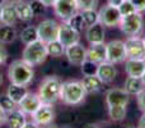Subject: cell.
<instances>
[{
  "label": "cell",
  "mask_w": 145,
  "mask_h": 128,
  "mask_svg": "<svg viewBox=\"0 0 145 128\" xmlns=\"http://www.w3.org/2000/svg\"><path fill=\"white\" fill-rule=\"evenodd\" d=\"M8 78L10 83L28 86L35 78V70H33V67L27 64L24 60L18 59V60L12 62L8 67Z\"/></svg>",
  "instance_id": "1"
},
{
  "label": "cell",
  "mask_w": 145,
  "mask_h": 128,
  "mask_svg": "<svg viewBox=\"0 0 145 128\" xmlns=\"http://www.w3.org/2000/svg\"><path fill=\"white\" fill-rule=\"evenodd\" d=\"M61 86L63 82L57 76H47L46 78H43L37 92L41 101L54 105L57 100H60Z\"/></svg>",
  "instance_id": "2"
},
{
  "label": "cell",
  "mask_w": 145,
  "mask_h": 128,
  "mask_svg": "<svg viewBox=\"0 0 145 128\" xmlns=\"http://www.w3.org/2000/svg\"><path fill=\"white\" fill-rule=\"evenodd\" d=\"M85 96H87V92H85L80 81H66V82H63L60 100H63L64 104L71 106L79 105L85 100Z\"/></svg>",
  "instance_id": "3"
},
{
  "label": "cell",
  "mask_w": 145,
  "mask_h": 128,
  "mask_svg": "<svg viewBox=\"0 0 145 128\" xmlns=\"http://www.w3.org/2000/svg\"><path fill=\"white\" fill-rule=\"evenodd\" d=\"M47 58V44L41 41L40 38L25 45L24 50L22 53V60H24L31 67H36V65L45 63Z\"/></svg>",
  "instance_id": "4"
},
{
  "label": "cell",
  "mask_w": 145,
  "mask_h": 128,
  "mask_svg": "<svg viewBox=\"0 0 145 128\" xmlns=\"http://www.w3.org/2000/svg\"><path fill=\"white\" fill-rule=\"evenodd\" d=\"M121 32L127 37L131 36H140L144 32V17L141 13L136 12L134 14L122 17L118 23Z\"/></svg>",
  "instance_id": "5"
},
{
  "label": "cell",
  "mask_w": 145,
  "mask_h": 128,
  "mask_svg": "<svg viewBox=\"0 0 145 128\" xmlns=\"http://www.w3.org/2000/svg\"><path fill=\"white\" fill-rule=\"evenodd\" d=\"M106 50H107V62L110 63L120 64L125 63L127 59L125 41L122 40H111L110 42L106 44Z\"/></svg>",
  "instance_id": "6"
},
{
  "label": "cell",
  "mask_w": 145,
  "mask_h": 128,
  "mask_svg": "<svg viewBox=\"0 0 145 128\" xmlns=\"http://www.w3.org/2000/svg\"><path fill=\"white\" fill-rule=\"evenodd\" d=\"M59 26H60V23H57L55 19H45L40 22L37 26L38 38L46 44L57 40Z\"/></svg>",
  "instance_id": "7"
},
{
  "label": "cell",
  "mask_w": 145,
  "mask_h": 128,
  "mask_svg": "<svg viewBox=\"0 0 145 128\" xmlns=\"http://www.w3.org/2000/svg\"><path fill=\"white\" fill-rule=\"evenodd\" d=\"M99 23H102L105 27H116L118 26L121 21V14L117 7H112V5H103L99 10Z\"/></svg>",
  "instance_id": "8"
},
{
  "label": "cell",
  "mask_w": 145,
  "mask_h": 128,
  "mask_svg": "<svg viewBox=\"0 0 145 128\" xmlns=\"http://www.w3.org/2000/svg\"><path fill=\"white\" fill-rule=\"evenodd\" d=\"M52 8L55 15L63 22H66L69 18H71L72 15L79 12L75 0H57Z\"/></svg>",
  "instance_id": "9"
},
{
  "label": "cell",
  "mask_w": 145,
  "mask_h": 128,
  "mask_svg": "<svg viewBox=\"0 0 145 128\" xmlns=\"http://www.w3.org/2000/svg\"><path fill=\"white\" fill-rule=\"evenodd\" d=\"M127 58L145 59V42L140 36H131L125 40Z\"/></svg>",
  "instance_id": "10"
},
{
  "label": "cell",
  "mask_w": 145,
  "mask_h": 128,
  "mask_svg": "<svg viewBox=\"0 0 145 128\" xmlns=\"http://www.w3.org/2000/svg\"><path fill=\"white\" fill-rule=\"evenodd\" d=\"M54 119H55V110L51 104L42 103V105L32 114V121L40 127H48L52 124Z\"/></svg>",
  "instance_id": "11"
},
{
  "label": "cell",
  "mask_w": 145,
  "mask_h": 128,
  "mask_svg": "<svg viewBox=\"0 0 145 128\" xmlns=\"http://www.w3.org/2000/svg\"><path fill=\"white\" fill-rule=\"evenodd\" d=\"M57 40L63 44L65 48L74 44H78L80 41V32L75 31L72 27L68 25L66 22H61L59 26V36Z\"/></svg>",
  "instance_id": "12"
},
{
  "label": "cell",
  "mask_w": 145,
  "mask_h": 128,
  "mask_svg": "<svg viewBox=\"0 0 145 128\" xmlns=\"http://www.w3.org/2000/svg\"><path fill=\"white\" fill-rule=\"evenodd\" d=\"M65 56L69 63L74 65H80L84 60H87V49L80 42L70 45L65 48Z\"/></svg>",
  "instance_id": "13"
},
{
  "label": "cell",
  "mask_w": 145,
  "mask_h": 128,
  "mask_svg": "<svg viewBox=\"0 0 145 128\" xmlns=\"http://www.w3.org/2000/svg\"><path fill=\"white\" fill-rule=\"evenodd\" d=\"M106 103H107V106H127L129 103H130V95L123 88H111L106 94Z\"/></svg>",
  "instance_id": "14"
},
{
  "label": "cell",
  "mask_w": 145,
  "mask_h": 128,
  "mask_svg": "<svg viewBox=\"0 0 145 128\" xmlns=\"http://www.w3.org/2000/svg\"><path fill=\"white\" fill-rule=\"evenodd\" d=\"M42 105V101H41L38 94L36 92H28L27 95L24 96L22 101L18 104V109L22 110L25 115H32L36 110H37L40 106Z\"/></svg>",
  "instance_id": "15"
},
{
  "label": "cell",
  "mask_w": 145,
  "mask_h": 128,
  "mask_svg": "<svg viewBox=\"0 0 145 128\" xmlns=\"http://www.w3.org/2000/svg\"><path fill=\"white\" fill-rule=\"evenodd\" d=\"M85 38L90 45H98V44H105L106 32H105V26L102 23H95L93 26L87 27L85 31Z\"/></svg>",
  "instance_id": "16"
},
{
  "label": "cell",
  "mask_w": 145,
  "mask_h": 128,
  "mask_svg": "<svg viewBox=\"0 0 145 128\" xmlns=\"http://www.w3.org/2000/svg\"><path fill=\"white\" fill-rule=\"evenodd\" d=\"M95 74L99 77V80L105 83H111L115 81V78L117 77V69H116L115 64L110 63V62H102L98 64L97 67V73Z\"/></svg>",
  "instance_id": "17"
},
{
  "label": "cell",
  "mask_w": 145,
  "mask_h": 128,
  "mask_svg": "<svg viewBox=\"0 0 145 128\" xmlns=\"http://www.w3.org/2000/svg\"><path fill=\"white\" fill-rule=\"evenodd\" d=\"M125 72L129 77H143L145 72V59H131L125 60Z\"/></svg>",
  "instance_id": "18"
},
{
  "label": "cell",
  "mask_w": 145,
  "mask_h": 128,
  "mask_svg": "<svg viewBox=\"0 0 145 128\" xmlns=\"http://www.w3.org/2000/svg\"><path fill=\"white\" fill-rule=\"evenodd\" d=\"M87 59L95 64H99L102 62L107 60V50L106 44H98V45H90L89 49H87Z\"/></svg>",
  "instance_id": "19"
},
{
  "label": "cell",
  "mask_w": 145,
  "mask_h": 128,
  "mask_svg": "<svg viewBox=\"0 0 145 128\" xmlns=\"http://www.w3.org/2000/svg\"><path fill=\"white\" fill-rule=\"evenodd\" d=\"M18 21H19V18H18V14H17L15 4L7 3V4L3 5L0 23H3V25H9V26H15Z\"/></svg>",
  "instance_id": "20"
},
{
  "label": "cell",
  "mask_w": 145,
  "mask_h": 128,
  "mask_svg": "<svg viewBox=\"0 0 145 128\" xmlns=\"http://www.w3.org/2000/svg\"><path fill=\"white\" fill-rule=\"evenodd\" d=\"M145 85L140 77H127L123 82V90L130 96H138L141 91H144Z\"/></svg>",
  "instance_id": "21"
},
{
  "label": "cell",
  "mask_w": 145,
  "mask_h": 128,
  "mask_svg": "<svg viewBox=\"0 0 145 128\" xmlns=\"http://www.w3.org/2000/svg\"><path fill=\"white\" fill-rule=\"evenodd\" d=\"M80 82H82L83 87H84L87 94H95L102 90V87H103V82L99 80V77L97 74L84 76Z\"/></svg>",
  "instance_id": "22"
},
{
  "label": "cell",
  "mask_w": 145,
  "mask_h": 128,
  "mask_svg": "<svg viewBox=\"0 0 145 128\" xmlns=\"http://www.w3.org/2000/svg\"><path fill=\"white\" fill-rule=\"evenodd\" d=\"M15 9H17L18 18H19V21H22V22L29 23L31 21L35 18V14H33V12H32V8H31V5L28 1L22 0V1L17 3V4H15Z\"/></svg>",
  "instance_id": "23"
},
{
  "label": "cell",
  "mask_w": 145,
  "mask_h": 128,
  "mask_svg": "<svg viewBox=\"0 0 145 128\" xmlns=\"http://www.w3.org/2000/svg\"><path fill=\"white\" fill-rule=\"evenodd\" d=\"M29 91L27 90V86H20V85H15V83H10V86L7 90V95L14 101L15 104H19L20 101L24 99V96Z\"/></svg>",
  "instance_id": "24"
},
{
  "label": "cell",
  "mask_w": 145,
  "mask_h": 128,
  "mask_svg": "<svg viewBox=\"0 0 145 128\" xmlns=\"http://www.w3.org/2000/svg\"><path fill=\"white\" fill-rule=\"evenodd\" d=\"M27 119H25V114L19 109H15L12 113L8 114L7 123L9 128H22L25 124Z\"/></svg>",
  "instance_id": "25"
},
{
  "label": "cell",
  "mask_w": 145,
  "mask_h": 128,
  "mask_svg": "<svg viewBox=\"0 0 145 128\" xmlns=\"http://www.w3.org/2000/svg\"><path fill=\"white\" fill-rule=\"evenodd\" d=\"M18 33L14 26L3 25L0 23V42L1 44H10L17 38Z\"/></svg>",
  "instance_id": "26"
},
{
  "label": "cell",
  "mask_w": 145,
  "mask_h": 128,
  "mask_svg": "<svg viewBox=\"0 0 145 128\" xmlns=\"http://www.w3.org/2000/svg\"><path fill=\"white\" fill-rule=\"evenodd\" d=\"M19 38L24 45L33 42V41L38 40V31L36 26H27L25 28H23L22 32L19 33Z\"/></svg>",
  "instance_id": "27"
},
{
  "label": "cell",
  "mask_w": 145,
  "mask_h": 128,
  "mask_svg": "<svg viewBox=\"0 0 145 128\" xmlns=\"http://www.w3.org/2000/svg\"><path fill=\"white\" fill-rule=\"evenodd\" d=\"M126 106L123 105H113L108 106V117L112 122H122L126 118Z\"/></svg>",
  "instance_id": "28"
},
{
  "label": "cell",
  "mask_w": 145,
  "mask_h": 128,
  "mask_svg": "<svg viewBox=\"0 0 145 128\" xmlns=\"http://www.w3.org/2000/svg\"><path fill=\"white\" fill-rule=\"evenodd\" d=\"M47 53H48V56L60 58V56L65 55V46H64L59 40L51 41V42L47 44Z\"/></svg>",
  "instance_id": "29"
},
{
  "label": "cell",
  "mask_w": 145,
  "mask_h": 128,
  "mask_svg": "<svg viewBox=\"0 0 145 128\" xmlns=\"http://www.w3.org/2000/svg\"><path fill=\"white\" fill-rule=\"evenodd\" d=\"M80 14H82V17H83L85 27H89V26H93V25H95V23L99 22V14H98L97 9L82 10Z\"/></svg>",
  "instance_id": "30"
},
{
  "label": "cell",
  "mask_w": 145,
  "mask_h": 128,
  "mask_svg": "<svg viewBox=\"0 0 145 128\" xmlns=\"http://www.w3.org/2000/svg\"><path fill=\"white\" fill-rule=\"evenodd\" d=\"M0 106H1L3 110L7 114L12 113L13 110L18 109V105L8 95H0Z\"/></svg>",
  "instance_id": "31"
},
{
  "label": "cell",
  "mask_w": 145,
  "mask_h": 128,
  "mask_svg": "<svg viewBox=\"0 0 145 128\" xmlns=\"http://www.w3.org/2000/svg\"><path fill=\"white\" fill-rule=\"evenodd\" d=\"M66 23H68L70 27L74 28L75 31H78V32H82L83 28L85 27L84 21H83V17L80 13H76V14H74L71 18H69V19L66 21Z\"/></svg>",
  "instance_id": "32"
},
{
  "label": "cell",
  "mask_w": 145,
  "mask_h": 128,
  "mask_svg": "<svg viewBox=\"0 0 145 128\" xmlns=\"http://www.w3.org/2000/svg\"><path fill=\"white\" fill-rule=\"evenodd\" d=\"M78 5V9L82 10H89V9H97L99 0H75Z\"/></svg>",
  "instance_id": "33"
},
{
  "label": "cell",
  "mask_w": 145,
  "mask_h": 128,
  "mask_svg": "<svg viewBox=\"0 0 145 128\" xmlns=\"http://www.w3.org/2000/svg\"><path fill=\"white\" fill-rule=\"evenodd\" d=\"M118 10H120L121 17H126V15H130L136 13V9L134 7V4L130 1V0H123L122 4L118 7Z\"/></svg>",
  "instance_id": "34"
},
{
  "label": "cell",
  "mask_w": 145,
  "mask_h": 128,
  "mask_svg": "<svg viewBox=\"0 0 145 128\" xmlns=\"http://www.w3.org/2000/svg\"><path fill=\"white\" fill-rule=\"evenodd\" d=\"M80 67H82V73L83 76H93L97 73V67L98 64L93 63V62L90 60H84L82 64H80Z\"/></svg>",
  "instance_id": "35"
},
{
  "label": "cell",
  "mask_w": 145,
  "mask_h": 128,
  "mask_svg": "<svg viewBox=\"0 0 145 128\" xmlns=\"http://www.w3.org/2000/svg\"><path fill=\"white\" fill-rule=\"evenodd\" d=\"M29 5H31V8H32V12H33V14H35V17L36 15L42 14V13L45 12L46 7L40 1V0H32V1H29Z\"/></svg>",
  "instance_id": "36"
},
{
  "label": "cell",
  "mask_w": 145,
  "mask_h": 128,
  "mask_svg": "<svg viewBox=\"0 0 145 128\" xmlns=\"http://www.w3.org/2000/svg\"><path fill=\"white\" fill-rule=\"evenodd\" d=\"M136 100H138V106L143 113H145V88L144 91H141L138 96H136Z\"/></svg>",
  "instance_id": "37"
},
{
  "label": "cell",
  "mask_w": 145,
  "mask_h": 128,
  "mask_svg": "<svg viewBox=\"0 0 145 128\" xmlns=\"http://www.w3.org/2000/svg\"><path fill=\"white\" fill-rule=\"evenodd\" d=\"M130 1L134 4L136 12L141 13V14L145 13V0H130Z\"/></svg>",
  "instance_id": "38"
},
{
  "label": "cell",
  "mask_w": 145,
  "mask_h": 128,
  "mask_svg": "<svg viewBox=\"0 0 145 128\" xmlns=\"http://www.w3.org/2000/svg\"><path fill=\"white\" fill-rule=\"evenodd\" d=\"M7 60H8V51H7V49L3 46V44L0 42V65L5 64Z\"/></svg>",
  "instance_id": "39"
},
{
  "label": "cell",
  "mask_w": 145,
  "mask_h": 128,
  "mask_svg": "<svg viewBox=\"0 0 145 128\" xmlns=\"http://www.w3.org/2000/svg\"><path fill=\"white\" fill-rule=\"evenodd\" d=\"M7 119H8V114L3 110V108L0 106V126L7 123Z\"/></svg>",
  "instance_id": "40"
},
{
  "label": "cell",
  "mask_w": 145,
  "mask_h": 128,
  "mask_svg": "<svg viewBox=\"0 0 145 128\" xmlns=\"http://www.w3.org/2000/svg\"><path fill=\"white\" fill-rule=\"evenodd\" d=\"M123 0H107V4L108 5H112V7H120L121 4H122Z\"/></svg>",
  "instance_id": "41"
},
{
  "label": "cell",
  "mask_w": 145,
  "mask_h": 128,
  "mask_svg": "<svg viewBox=\"0 0 145 128\" xmlns=\"http://www.w3.org/2000/svg\"><path fill=\"white\" fill-rule=\"evenodd\" d=\"M40 1L42 3L46 8H47V7H54V5H55V3L57 1V0H40Z\"/></svg>",
  "instance_id": "42"
},
{
  "label": "cell",
  "mask_w": 145,
  "mask_h": 128,
  "mask_svg": "<svg viewBox=\"0 0 145 128\" xmlns=\"http://www.w3.org/2000/svg\"><path fill=\"white\" fill-rule=\"evenodd\" d=\"M22 128H40V126L32 121V122H25V124Z\"/></svg>",
  "instance_id": "43"
},
{
  "label": "cell",
  "mask_w": 145,
  "mask_h": 128,
  "mask_svg": "<svg viewBox=\"0 0 145 128\" xmlns=\"http://www.w3.org/2000/svg\"><path fill=\"white\" fill-rule=\"evenodd\" d=\"M139 128H145V113H143L141 118L139 119V124H138Z\"/></svg>",
  "instance_id": "44"
},
{
  "label": "cell",
  "mask_w": 145,
  "mask_h": 128,
  "mask_svg": "<svg viewBox=\"0 0 145 128\" xmlns=\"http://www.w3.org/2000/svg\"><path fill=\"white\" fill-rule=\"evenodd\" d=\"M84 128H99V124H97V123H89V124H87Z\"/></svg>",
  "instance_id": "45"
},
{
  "label": "cell",
  "mask_w": 145,
  "mask_h": 128,
  "mask_svg": "<svg viewBox=\"0 0 145 128\" xmlns=\"http://www.w3.org/2000/svg\"><path fill=\"white\" fill-rule=\"evenodd\" d=\"M19 1H22V0H5V3H10V4H17Z\"/></svg>",
  "instance_id": "46"
},
{
  "label": "cell",
  "mask_w": 145,
  "mask_h": 128,
  "mask_svg": "<svg viewBox=\"0 0 145 128\" xmlns=\"http://www.w3.org/2000/svg\"><path fill=\"white\" fill-rule=\"evenodd\" d=\"M3 81H4V80H3V74H1V73H0V86L3 85Z\"/></svg>",
  "instance_id": "47"
},
{
  "label": "cell",
  "mask_w": 145,
  "mask_h": 128,
  "mask_svg": "<svg viewBox=\"0 0 145 128\" xmlns=\"http://www.w3.org/2000/svg\"><path fill=\"white\" fill-rule=\"evenodd\" d=\"M141 80H143V82H144V85H145V72H144V74H143V77H141Z\"/></svg>",
  "instance_id": "48"
},
{
  "label": "cell",
  "mask_w": 145,
  "mask_h": 128,
  "mask_svg": "<svg viewBox=\"0 0 145 128\" xmlns=\"http://www.w3.org/2000/svg\"><path fill=\"white\" fill-rule=\"evenodd\" d=\"M5 4V0H0V5H4Z\"/></svg>",
  "instance_id": "49"
},
{
  "label": "cell",
  "mask_w": 145,
  "mask_h": 128,
  "mask_svg": "<svg viewBox=\"0 0 145 128\" xmlns=\"http://www.w3.org/2000/svg\"><path fill=\"white\" fill-rule=\"evenodd\" d=\"M1 9H3V5H0V18H1Z\"/></svg>",
  "instance_id": "50"
},
{
  "label": "cell",
  "mask_w": 145,
  "mask_h": 128,
  "mask_svg": "<svg viewBox=\"0 0 145 128\" xmlns=\"http://www.w3.org/2000/svg\"><path fill=\"white\" fill-rule=\"evenodd\" d=\"M54 128H59V127H56V126H54ZM64 128H68V127H64Z\"/></svg>",
  "instance_id": "51"
},
{
  "label": "cell",
  "mask_w": 145,
  "mask_h": 128,
  "mask_svg": "<svg viewBox=\"0 0 145 128\" xmlns=\"http://www.w3.org/2000/svg\"><path fill=\"white\" fill-rule=\"evenodd\" d=\"M143 40H144V42H145V36H144V37H143Z\"/></svg>",
  "instance_id": "52"
},
{
  "label": "cell",
  "mask_w": 145,
  "mask_h": 128,
  "mask_svg": "<svg viewBox=\"0 0 145 128\" xmlns=\"http://www.w3.org/2000/svg\"><path fill=\"white\" fill-rule=\"evenodd\" d=\"M134 128H139V127H134Z\"/></svg>",
  "instance_id": "53"
}]
</instances>
